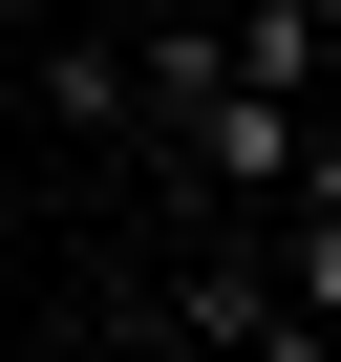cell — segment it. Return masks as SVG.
<instances>
[{
	"label": "cell",
	"instance_id": "cell-2",
	"mask_svg": "<svg viewBox=\"0 0 341 362\" xmlns=\"http://www.w3.org/2000/svg\"><path fill=\"white\" fill-rule=\"evenodd\" d=\"M214 43H235L256 86H299V107H320V86H341V0H235Z\"/></svg>",
	"mask_w": 341,
	"mask_h": 362
},
{
	"label": "cell",
	"instance_id": "cell-3",
	"mask_svg": "<svg viewBox=\"0 0 341 362\" xmlns=\"http://www.w3.org/2000/svg\"><path fill=\"white\" fill-rule=\"evenodd\" d=\"M43 107H64V128H149V86H128V43H43Z\"/></svg>",
	"mask_w": 341,
	"mask_h": 362
},
{
	"label": "cell",
	"instance_id": "cell-1",
	"mask_svg": "<svg viewBox=\"0 0 341 362\" xmlns=\"http://www.w3.org/2000/svg\"><path fill=\"white\" fill-rule=\"evenodd\" d=\"M149 320H170V341H299L277 256H170V277H149Z\"/></svg>",
	"mask_w": 341,
	"mask_h": 362
}]
</instances>
